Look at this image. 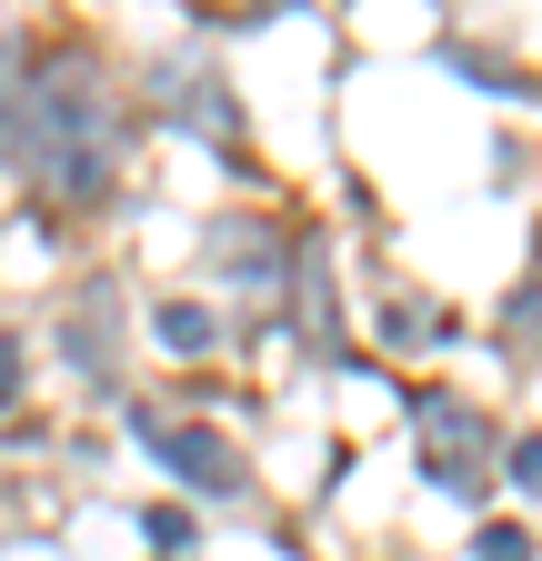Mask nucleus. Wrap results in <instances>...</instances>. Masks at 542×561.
<instances>
[{
	"label": "nucleus",
	"instance_id": "obj_4",
	"mask_svg": "<svg viewBox=\"0 0 542 561\" xmlns=\"http://www.w3.org/2000/svg\"><path fill=\"white\" fill-rule=\"evenodd\" d=\"M503 351L512 362H542V280H522V291L503 301Z\"/></svg>",
	"mask_w": 542,
	"mask_h": 561
},
{
	"label": "nucleus",
	"instance_id": "obj_2",
	"mask_svg": "<svg viewBox=\"0 0 542 561\" xmlns=\"http://www.w3.org/2000/svg\"><path fill=\"white\" fill-rule=\"evenodd\" d=\"M413 432H422V461H432V491H452V502H483V442H493V421L452 401V391H422L413 401Z\"/></svg>",
	"mask_w": 542,
	"mask_h": 561
},
{
	"label": "nucleus",
	"instance_id": "obj_6",
	"mask_svg": "<svg viewBox=\"0 0 542 561\" xmlns=\"http://www.w3.org/2000/svg\"><path fill=\"white\" fill-rule=\"evenodd\" d=\"M171 351H181V362H201V351H212V311H201V301H161V321H151Z\"/></svg>",
	"mask_w": 542,
	"mask_h": 561
},
{
	"label": "nucleus",
	"instance_id": "obj_1",
	"mask_svg": "<svg viewBox=\"0 0 542 561\" xmlns=\"http://www.w3.org/2000/svg\"><path fill=\"white\" fill-rule=\"evenodd\" d=\"M131 432H142L191 491H212V502H241L251 491V471H241V451L212 432V421H171V411H151V401H131Z\"/></svg>",
	"mask_w": 542,
	"mask_h": 561
},
{
	"label": "nucleus",
	"instance_id": "obj_3",
	"mask_svg": "<svg viewBox=\"0 0 542 561\" xmlns=\"http://www.w3.org/2000/svg\"><path fill=\"white\" fill-rule=\"evenodd\" d=\"M161 91H171L181 121H201L212 140H232V101H222V81H201V70H161Z\"/></svg>",
	"mask_w": 542,
	"mask_h": 561
},
{
	"label": "nucleus",
	"instance_id": "obj_8",
	"mask_svg": "<svg viewBox=\"0 0 542 561\" xmlns=\"http://www.w3.org/2000/svg\"><path fill=\"white\" fill-rule=\"evenodd\" d=\"M21 401V331H0V411Z\"/></svg>",
	"mask_w": 542,
	"mask_h": 561
},
{
	"label": "nucleus",
	"instance_id": "obj_5",
	"mask_svg": "<svg viewBox=\"0 0 542 561\" xmlns=\"http://www.w3.org/2000/svg\"><path fill=\"white\" fill-rule=\"evenodd\" d=\"M212 251H222L241 280H271V231H261V221H222V231H212Z\"/></svg>",
	"mask_w": 542,
	"mask_h": 561
},
{
	"label": "nucleus",
	"instance_id": "obj_9",
	"mask_svg": "<svg viewBox=\"0 0 542 561\" xmlns=\"http://www.w3.org/2000/svg\"><path fill=\"white\" fill-rule=\"evenodd\" d=\"M512 481H522V491H542V432H522V442H512Z\"/></svg>",
	"mask_w": 542,
	"mask_h": 561
},
{
	"label": "nucleus",
	"instance_id": "obj_7",
	"mask_svg": "<svg viewBox=\"0 0 542 561\" xmlns=\"http://www.w3.org/2000/svg\"><path fill=\"white\" fill-rule=\"evenodd\" d=\"M472 561H532V531L522 522H483L472 531Z\"/></svg>",
	"mask_w": 542,
	"mask_h": 561
}]
</instances>
